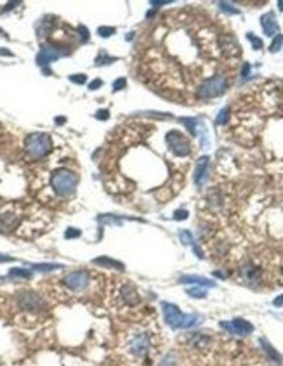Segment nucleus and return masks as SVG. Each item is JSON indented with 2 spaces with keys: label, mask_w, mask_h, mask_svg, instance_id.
Segmentation results:
<instances>
[{
  "label": "nucleus",
  "mask_w": 283,
  "mask_h": 366,
  "mask_svg": "<svg viewBox=\"0 0 283 366\" xmlns=\"http://www.w3.org/2000/svg\"><path fill=\"white\" fill-rule=\"evenodd\" d=\"M162 313H163V319L165 323L170 326V328H193V326H198L202 323V317L198 314H184L181 313L177 305L170 304V302H162Z\"/></svg>",
  "instance_id": "f257e3e1"
},
{
  "label": "nucleus",
  "mask_w": 283,
  "mask_h": 366,
  "mask_svg": "<svg viewBox=\"0 0 283 366\" xmlns=\"http://www.w3.org/2000/svg\"><path fill=\"white\" fill-rule=\"evenodd\" d=\"M78 184V177L75 172L68 170V168H59L54 170L51 175V186H53L54 193L61 198H70L75 193Z\"/></svg>",
  "instance_id": "f03ea898"
},
{
  "label": "nucleus",
  "mask_w": 283,
  "mask_h": 366,
  "mask_svg": "<svg viewBox=\"0 0 283 366\" xmlns=\"http://www.w3.org/2000/svg\"><path fill=\"white\" fill-rule=\"evenodd\" d=\"M127 354L134 359H142L151 349V335L144 330H136L129 335L125 344Z\"/></svg>",
  "instance_id": "7ed1b4c3"
},
{
  "label": "nucleus",
  "mask_w": 283,
  "mask_h": 366,
  "mask_svg": "<svg viewBox=\"0 0 283 366\" xmlns=\"http://www.w3.org/2000/svg\"><path fill=\"white\" fill-rule=\"evenodd\" d=\"M51 148H53V141L47 134H42V132L30 134L24 141V151L30 160H42L49 155Z\"/></svg>",
  "instance_id": "20e7f679"
},
{
  "label": "nucleus",
  "mask_w": 283,
  "mask_h": 366,
  "mask_svg": "<svg viewBox=\"0 0 283 366\" xmlns=\"http://www.w3.org/2000/svg\"><path fill=\"white\" fill-rule=\"evenodd\" d=\"M228 89V78L226 75H212L205 78L196 89V96L200 99H214L221 94H224Z\"/></svg>",
  "instance_id": "39448f33"
},
{
  "label": "nucleus",
  "mask_w": 283,
  "mask_h": 366,
  "mask_svg": "<svg viewBox=\"0 0 283 366\" xmlns=\"http://www.w3.org/2000/svg\"><path fill=\"white\" fill-rule=\"evenodd\" d=\"M92 283V274L85 269H77V271H70L63 278V285L71 292H84Z\"/></svg>",
  "instance_id": "423d86ee"
},
{
  "label": "nucleus",
  "mask_w": 283,
  "mask_h": 366,
  "mask_svg": "<svg viewBox=\"0 0 283 366\" xmlns=\"http://www.w3.org/2000/svg\"><path fill=\"white\" fill-rule=\"evenodd\" d=\"M165 143L176 156H188L191 153V144L179 131H170L165 135Z\"/></svg>",
  "instance_id": "0eeeda50"
},
{
  "label": "nucleus",
  "mask_w": 283,
  "mask_h": 366,
  "mask_svg": "<svg viewBox=\"0 0 283 366\" xmlns=\"http://www.w3.org/2000/svg\"><path fill=\"white\" fill-rule=\"evenodd\" d=\"M18 305L23 311H44L45 302L38 293L32 292V290H24L18 295Z\"/></svg>",
  "instance_id": "6e6552de"
},
{
  "label": "nucleus",
  "mask_w": 283,
  "mask_h": 366,
  "mask_svg": "<svg viewBox=\"0 0 283 366\" xmlns=\"http://www.w3.org/2000/svg\"><path fill=\"white\" fill-rule=\"evenodd\" d=\"M221 328L233 335H238V337H247V335H250L254 332V326L248 321H245V319H242V317H235L231 321H221Z\"/></svg>",
  "instance_id": "1a4fd4ad"
},
{
  "label": "nucleus",
  "mask_w": 283,
  "mask_h": 366,
  "mask_svg": "<svg viewBox=\"0 0 283 366\" xmlns=\"http://www.w3.org/2000/svg\"><path fill=\"white\" fill-rule=\"evenodd\" d=\"M66 54H68V50L57 49L54 45H42L40 52L36 56V65L44 68V66L51 65V63H54L56 59H59V57L66 56Z\"/></svg>",
  "instance_id": "9d476101"
},
{
  "label": "nucleus",
  "mask_w": 283,
  "mask_h": 366,
  "mask_svg": "<svg viewBox=\"0 0 283 366\" xmlns=\"http://www.w3.org/2000/svg\"><path fill=\"white\" fill-rule=\"evenodd\" d=\"M118 299H120V302L124 305H129V307H134V305H138L139 300H141V297H139V292L138 288L132 285V283H129V281H124L120 286H118Z\"/></svg>",
  "instance_id": "9b49d317"
},
{
  "label": "nucleus",
  "mask_w": 283,
  "mask_h": 366,
  "mask_svg": "<svg viewBox=\"0 0 283 366\" xmlns=\"http://www.w3.org/2000/svg\"><path fill=\"white\" fill-rule=\"evenodd\" d=\"M19 220H21L19 214H16V212H5V214L0 216V231L4 233L14 231L19 226Z\"/></svg>",
  "instance_id": "f8f14e48"
},
{
  "label": "nucleus",
  "mask_w": 283,
  "mask_h": 366,
  "mask_svg": "<svg viewBox=\"0 0 283 366\" xmlns=\"http://www.w3.org/2000/svg\"><path fill=\"white\" fill-rule=\"evenodd\" d=\"M179 283H182V285H196V286H203V288H212V286H215V283L212 280H209V278L205 276H198V274H186V276H181L179 278Z\"/></svg>",
  "instance_id": "ddd939ff"
},
{
  "label": "nucleus",
  "mask_w": 283,
  "mask_h": 366,
  "mask_svg": "<svg viewBox=\"0 0 283 366\" xmlns=\"http://www.w3.org/2000/svg\"><path fill=\"white\" fill-rule=\"evenodd\" d=\"M261 26L264 30V35H267V37H276L278 35V23H276V17L273 13H267L261 17Z\"/></svg>",
  "instance_id": "4468645a"
},
{
  "label": "nucleus",
  "mask_w": 283,
  "mask_h": 366,
  "mask_svg": "<svg viewBox=\"0 0 283 366\" xmlns=\"http://www.w3.org/2000/svg\"><path fill=\"white\" fill-rule=\"evenodd\" d=\"M207 172H209V156H202L196 163V168H195V184L196 186H203L207 179Z\"/></svg>",
  "instance_id": "2eb2a0df"
},
{
  "label": "nucleus",
  "mask_w": 283,
  "mask_h": 366,
  "mask_svg": "<svg viewBox=\"0 0 283 366\" xmlns=\"http://www.w3.org/2000/svg\"><path fill=\"white\" fill-rule=\"evenodd\" d=\"M92 264L94 266H99V267H105V269H113V271H124V267H125V266L122 264V262L115 261V259H109V257H106V255L94 259Z\"/></svg>",
  "instance_id": "dca6fc26"
},
{
  "label": "nucleus",
  "mask_w": 283,
  "mask_h": 366,
  "mask_svg": "<svg viewBox=\"0 0 283 366\" xmlns=\"http://www.w3.org/2000/svg\"><path fill=\"white\" fill-rule=\"evenodd\" d=\"M259 344H261V347H263V349H264V352H266L267 356H269V358L273 359V361H275V363H278V365H282V363H283V358H282V356H280V354H278V350H276L275 347H273L271 344H269V342L266 340V338H264V337H261V338H259Z\"/></svg>",
  "instance_id": "f3484780"
},
{
  "label": "nucleus",
  "mask_w": 283,
  "mask_h": 366,
  "mask_svg": "<svg viewBox=\"0 0 283 366\" xmlns=\"http://www.w3.org/2000/svg\"><path fill=\"white\" fill-rule=\"evenodd\" d=\"M32 276L33 271L26 267H12L9 271V278H12V280H30Z\"/></svg>",
  "instance_id": "a211bd4d"
},
{
  "label": "nucleus",
  "mask_w": 283,
  "mask_h": 366,
  "mask_svg": "<svg viewBox=\"0 0 283 366\" xmlns=\"http://www.w3.org/2000/svg\"><path fill=\"white\" fill-rule=\"evenodd\" d=\"M181 123L182 125H186V129L190 131V134L191 135H196L198 134V120L196 118H181Z\"/></svg>",
  "instance_id": "6ab92c4d"
},
{
  "label": "nucleus",
  "mask_w": 283,
  "mask_h": 366,
  "mask_svg": "<svg viewBox=\"0 0 283 366\" xmlns=\"http://www.w3.org/2000/svg\"><path fill=\"white\" fill-rule=\"evenodd\" d=\"M186 293L190 295V297L193 299H205L207 297V292L203 288H198V286H191V288L186 290Z\"/></svg>",
  "instance_id": "aec40b11"
},
{
  "label": "nucleus",
  "mask_w": 283,
  "mask_h": 366,
  "mask_svg": "<svg viewBox=\"0 0 283 366\" xmlns=\"http://www.w3.org/2000/svg\"><path fill=\"white\" fill-rule=\"evenodd\" d=\"M117 59L111 56H108L106 52H101L99 56L96 57V66H103V65H111V63H115Z\"/></svg>",
  "instance_id": "412c9836"
},
{
  "label": "nucleus",
  "mask_w": 283,
  "mask_h": 366,
  "mask_svg": "<svg viewBox=\"0 0 283 366\" xmlns=\"http://www.w3.org/2000/svg\"><path fill=\"white\" fill-rule=\"evenodd\" d=\"M33 269L36 271H54V269H61L63 266L61 264H33Z\"/></svg>",
  "instance_id": "4be33fe9"
},
{
  "label": "nucleus",
  "mask_w": 283,
  "mask_h": 366,
  "mask_svg": "<svg viewBox=\"0 0 283 366\" xmlns=\"http://www.w3.org/2000/svg\"><path fill=\"white\" fill-rule=\"evenodd\" d=\"M219 7H221V11H224L228 14H240L238 9L233 7V4H230V2H219Z\"/></svg>",
  "instance_id": "5701e85b"
},
{
  "label": "nucleus",
  "mask_w": 283,
  "mask_h": 366,
  "mask_svg": "<svg viewBox=\"0 0 283 366\" xmlns=\"http://www.w3.org/2000/svg\"><path fill=\"white\" fill-rule=\"evenodd\" d=\"M179 240H181L184 245H193V243H195L193 234H191L190 231H186V229H184V231H181V233H179Z\"/></svg>",
  "instance_id": "b1692460"
},
{
  "label": "nucleus",
  "mask_w": 283,
  "mask_h": 366,
  "mask_svg": "<svg viewBox=\"0 0 283 366\" xmlns=\"http://www.w3.org/2000/svg\"><path fill=\"white\" fill-rule=\"evenodd\" d=\"M282 44H283V37L278 33L275 37V40L271 42V45H269V50H271V52H278V50L282 49Z\"/></svg>",
  "instance_id": "393cba45"
},
{
  "label": "nucleus",
  "mask_w": 283,
  "mask_h": 366,
  "mask_svg": "<svg viewBox=\"0 0 283 366\" xmlns=\"http://www.w3.org/2000/svg\"><path fill=\"white\" fill-rule=\"evenodd\" d=\"M115 32H117V30H115L113 26H101V28L97 30V33H99V37H103V38H105V37H111V35H113Z\"/></svg>",
  "instance_id": "a878e982"
},
{
  "label": "nucleus",
  "mask_w": 283,
  "mask_h": 366,
  "mask_svg": "<svg viewBox=\"0 0 283 366\" xmlns=\"http://www.w3.org/2000/svg\"><path fill=\"white\" fill-rule=\"evenodd\" d=\"M228 113H230V108H223V110L219 111V115H217V125H223V123H226V120H228Z\"/></svg>",
  "instance_id": "bb28decb"
},
{
  "label": "nucleus",
  "mask_w": 283,
  "mask_h": 366,
  "mask_svg": "<svg viewBox=\"0 0 283 366\" xmlns=\"http://www.w3.org/2000/svg\"><path fill=\"white\" fill-rule=\"evenodd\" d=\"M247 38L252 42V45H254V49H255V50H259L261 47H263V40H261L259 37H255L254 33H248V35H247Z\"/></svg>",
  "instance_id": "cd10ccee"
},
{
  "label": "nucleus",
  "mask_w": 283,
  "mask_h": 366,
  "mask_svg": "<svg viewBox=\"0 0 283 366\" xmlns=\"http://www.w3.org/2000/svg\"><path fill=\"white\" fill-rule=\"evenodd\" d=\"M70 80H71L73 83H85V82H87V77H85V75H82V73L70 75Z\"/></svg>",
  "instance_id": "c85d7f7f"
},
{
  "label": "nucleus",
  "mask_w": 283,
  "mask_h": 366,
  "mask_svg": "<svg viewBox=\"0 0 283 366\" xmlns=\"http://www.w3.org/2000/svg\"><path fill=\"white\" fill-rule=\"evenodd\" d=\"M78 236H80V231H78V229H71V228H70L68 231L65 233L66 240H71V238H78Z\"/></svg>",
  "instance_id": "c756f323"
},
{
  "label": "nucleus",
  "mask_w": 283,
  "mask_h": 366,
  "mask_svg": "<svg viewBox=\"0 0 283 366\" xmlns=\"http://www.w3.org/2000/svg\"><path fill=\"white\" fill-rule=\"evenodd\" d=\"M125 83H127L125 78H118V80H115V83H113V90H122L124 87H125Z\"/></svg>",
  "instance_id": "7c9ffc66"
},
{
  "label": "nucleus",
  "mask_w": 283,
  "mask_h": 366,
  "mask_svg": "<svg viewBox=\"0 0 283 366\" xmlns=\"http://www.w3.org/2000/svg\"><path fill=\"white\" fill-rule=\"evenodd\" d=\"M174 219L176 220H184V219H188V212L186 210H177L174 214Z\"/></svg>",
  "instance_id": "2f4dec72"
},
{
  "label": "nucleus",
  "mask_w": 283,
  "mask_h": 366,
  "mask_svg": "<svg viewBox=\"0 0 283 366\" xmlns=\"http://www.w3.org/2000/svg\"><path fill=\"white\" fill-rule=\"evenodd\" d=\"M108 116H109V111L108 110H99L96 113V118L97 120H108Z\"/></svg>",
  "instance_id": "473e14b6"
},
{
  "label": "nucleus",
  "mask_w": 283,
  "mask_h": 366,
  "mask_svg": "<svg viewBox=\"0 0 283 366\" xmlns=\"http://www.w3.org/2000/svg\"><path fill=\"white\" fill-rule=\"evenodd\" d=\"M101 85H103V80H99V78H97V80L90 82V83H89V89H90V90H96V89H99Z\"/></svg>",
  "instance_id": "72a5a7b5"
},
{
  "label": "nucleus",
  "mask_w": 283,
  "mask_h": 366,
  "mask_svg": "<svg viewBox=\"0 0 283 366\" xmlns=\"http://www.w3.org/2000/svg\"><path fill=\"white\" fill-rule=\"evenodd\" d=\"M248 73H250V65L245 63V65H243V69H242V78H247Z\"/></svg>",
  "instance_id": "f704fd0d"
},
{
  "label": "nucleus",
  "mask_w": 283,
  "mask_h": 366,
  "mask_svg": "<svg viewBox=\"0 0 283 366\" xmlns=\"http://www.w3.org/2000/svg\"><path fill=\"white\" fill-rule=\"evenodd\" d=\"M273 305H276V307H282V305H283V295H280L278 299H275V300H273Z\"/></svg>",
  "instance_id": "c9c22d12"
},
{
  "label": "nucleus",
  "mask_w": 283,
  "mask_h": 366,
  "mask_svg": "<svg viewBox=\"0 0 283 366\" xmlns=\"http://www.w3.org/2000/svg\"><path fill=\"white\" fill-rule=\"evenodd\" d=\"M11 261H14L11 255H4V253H0V262H11Z\"/></svg>",
  "instance_id": "e433bc0d"
},
{
  "label": "nucleus",
  "mask_w": 283,
  "mask_h": 366,
  "mask_svg": "<svg viewBox=\"0 0 283 366\" xmlns=\"http://www.w3.org/2000/svg\"><path fill=\"white\" fill-rule=\"evenodd\" d=\"M0 56H9V57H11L12 52H11V50H7V49H0Z\"/></svg>",
  "instance_id": "4c0bfd02"
},
{
  "label": "nucleus",
  "mask_w": 283,
  "mask_h": 366,
  "mask_svg": "<svg viewBox=\"0 0 283 366\" xmlns=\"http://www.w3.org/2000/svg\"><path fill=\"white\" fill-rule=\"evenodd\" d=\"M278 9H280V11H283V0H280V2H278Z\"/></svg>",
  "instance_id": "58836bf2"
}]
</instances>
